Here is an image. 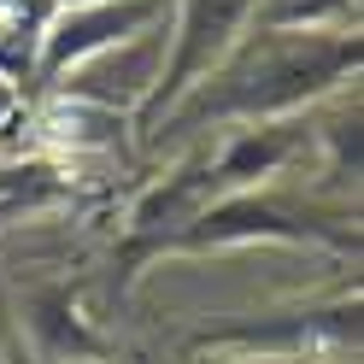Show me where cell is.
I'll return each mask as SVG.
<instances>
[{
    "instance_id": "6da1fadb",
    "label": "cell",
    "mask_w": 364,
    "mask_h": 364,
    "mask_svg": "<svg viewBox=\"0 0 364 364\" xmlns=\"http://www.w3.org/2000/svg\"><path fill=\"white\" fill-rule=\"evenodd\" d=\"M358 36L353 30H253L241 36L230 59L218 71L188 88L165 118V129H153L147 141L159 135H182V129H200V124H277L288 112H300L311 100H323L329 88H341L358 71Z\"/></svg>"
},
{
    "instance_id": "7a4b0ae2",
    "label": "cell",
    "mask_w": 364,
    "mask_h": 364,
    "mask_svg": "<svg viewBox=\"0 0 364 364\" xmlns=\"http://www.w3.org/2000/svg\"><path fill=\"white\" fill-rule=\"evenodd\" d=\"M253 6L259 0H176V30L165 36V65H159L153 95L141 100V129L147 135L159 129V118H165L188 88H200L223 59H230L241 30L253 24Z\"/></svg>"
},
{
    "instance_id": "3957f363",
    "label": "cell",
    "mask_w": 364,
    "mask_h": 364,
    "mask_svg": "<svg viewBox=\"0 0 364 364\" xmlns=\"http://www.w3.org/2000/svg\"><path fill=\"white\" fill-rule=\"evenodd\" d=\"M317 235L358 247V230H347V212L323 218L317 206H300L282 194H223L171 241V253H206V247H241V241H317Z\"/></svg>"
},
{
    "instance_id": "277c9868",
    "label": "cell",
    "mask_w": 364,
    "mask_h": 364,
    "mask_svg": "<svg viewBox=\"0 0 364 364\" xmlns=\"http://www.w3.org/2000/svg\"><path fill=\"white\" fill-rule=\"evenodd\" d=\"M194 353H358V300H335V306H311V311H282V317H259V323H212L188 341Z\"/></svg>"
},
{
    "instance_id": "5b68a950",
    "label": "cell",
    "mask_w": 364,
    "mask_h": 364,
    "mask_svg": "<svg viewBox=\"0 0 364 364\" xmlns=\"http://www.w3.org/2000/svg\"><path fill=\"white\" fill-rule=\"evenodd\" d=\"M165 18V0H77V6H59L48 36H41V59H36V82H59L71 65L95 59L118 41L153 30Z\"/></svg>"
},
{
    "instance_id": "8992f818",
    "label": "cell",
    "mask_w": 364,
    "mask_h": 364,
    "mask_svg": "<svg viewBox=\"0 0 364 364\" xmlns=\"http://www.w3.org/2000/svg\"><path fill=\"white\" fill-rule=\"evenodd\" d=\"M212 200H218V188H212V153L182 159V165L159 182V188H147L141 200H135V212H129V241H124V264H141V259L171 253V241L188 230V223L206 212Z\"/></svg>"
},
{
    "instance_id": "52a82bcc",
    "label": "cell",
    "mask_w": 364,
    "mask_h": 364,
    "mask_svg": "<svg viewBox=\"0 0 364 364\" xmlns=\"http://www.w3.org/2000/svg\"><path fill=\"white\" fill-rule=\"evenodd\" d=\"M159 65H165V36H159V24H153V30H141V36L118 41V48H106V53H95V59L71 65V71L59 77V88H65L71 100H82V106L118 112V106H141V100L153 95Z\"/></svg>"
},
{
    "instance_id": "ba28073f",
    "label": "cell",
    "mask_w": 364,
    "mask_h": 364,
    "mask_svg": "<svg viewBox=\"0 0 364 364\" xmlns=\"http://www.w3.org/2000/svg\"><path fill=\"white\" fill-rule=\"evenodd\" d=\"M294 147H300V135L288 124H259V129H241L235 141H223V153H212V188H230V194H247L253 182L277 176Z\"/></svg>"
},
{
    "instance_id": "9c48e42d",
    "label": "cell",
    "mask_w": 364,
    "mask_h": 364,
    "mask_svg": "<svg viewBox=\"0 0 364 364\" xmlns=\"http://www.w3.org/2000/svg\"><path fill=\"white\" fill-rule=\"evenodd\" d=\"M24 323H30L36 347L48 353L53 364H65V358H100V335L82 323V311H77V300H71V288H48V294H36Z\"/></svg>"
},
{
    "instance_id": "30bf717a",
    "label": "cell",
    "mask_w": 364,
    "mask_h": 364,
    "mask_svg": "<svg viewBox=\"0 0 364 364\" xmlns=\"http://www.w3.org/2000/svg\"><path fill=\"white\" fill-rule=\"evenodd\" d=\"M358 0H259V30H347Z\"/></svg>"
},
{
    "instance_id": "8fae6325",
    "label": "cell",
    "mask_w": 364,
    "mask_h": 364,
    "mask_svg": "<svg viewBox=\"0 0 364 364\" xmlns=\"http://www.w3.org/2000/svg\"><path fill=\"white\" fill-rule=\"evenodd\" d=\"M59 200V176L48 165H6L0 171V223L24 218L36 206H53Z\"/></svg>"
},
{
    "instance_id": "7c38bea8",
    "label": "cell",
    "mask_w": 364,
    "mask_h": 364,
    "mask_svg": "<svg viewBox=\"0 0 364 364\" xmlns=\"http://www.w3.org/2000/svg\"><path fill=\"white\" fill-rule=\"evenodd\" d=\"M323 135H329V153H335V176H358V106H353V118L329 124Z\"/></svg>"
},
{
    "instance_id": "4fadbf2b",
    "label": "cell",
    "mask_w": 364,
    "mask_h": 364,
    "mask_svg": "<svg viewBox=\"0 0 364 364\" xmlns=\"http://www.w3.org/2000/svg\"><path fill=\"white\" fill-rule=\"evenodd\" d=\"M200 364H317L300 353H200Z\"/></svg>"
},
{
    "instance_id": "5bb4252c",
    "label": "cell",
    "mask_w": 364,
    "mask_h": 364,
    "mask_svg": "<svg viewBox=\"0 0 364 364\" xmlns=\"http://www.w3.org/2000/svg\"><path fill=\"white\" fill-rule=\"evenodd\" d=\"M18 112H24V95H18V82H12L6 71H0V129H6V124L18 118Z\"/></svg>"
},
{
    "instance_id": "9a60e30c",
    "label": "cell",
    "mask_w": 364,
    "mask_h": 364,
    "mask_svg": "<svg viewBox=\"0 0 364 364\" xmlns=\"http://www.w3.org/2000/svg\"><path fill=\"white\" fill-rule=\"evenodd\" d=\"M6 364H36L30 353H18V347H6Z\"/></svg>"
},
{
    "instance_id": "2e32d148",
    "label": "cell",
    "mask_w": 364,
    "mask_h": 364,
    "mask_svg": "<svg viewBox=\"0 0 364 364\" xmlns=\"http://www.w3.org/2000/svg\"><path fill=\"white\" fill-rule=\"evenodd\" d=\"M65 364H106V358H65Z\"/></svg>"
},
{
    "instance_id": "e0dca14e",
    "label": "cell",
    "mask_w": 364,
    "mask_h": 364,
    "mask_svg": "<svg viewBox=\"0 0 364 364\" xmlns=\"http://www.w3.org/2000/svg\"><path fill=\"white\" fill-rule=\"evenodd\" d=\"M65 6H77V0H65Z\"/></svg>"
},
{
    "instance_id": "ac0fdd59",
    "label": "cell",
    "mask_w": 364,
    "mask_h": 364,
    "mask_svg": "<svg viewBox=\"0 0 364 364\" xmlns=\"http://www.w3.org/2000/svg\"><path fill=\"white\" fill-rule=\"evenodd\" d=\"M141 364H153V358H141Z\"/></svg>"
}]
</instances>
